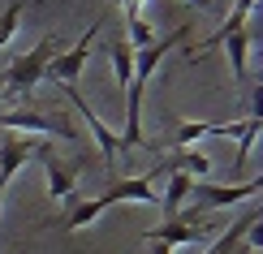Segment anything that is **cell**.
Listing matches in <instances>:
<instances>
[{"mask_svg": "<svg viewBox=\"0 0 263 254\" xmlns=\"http://www.w3.org/2000/svg\"><path fill=\"white\" fill-rule=\"evenodd\" d=\"M57 52H61L57 39H43L30 52L13 56V61H9V69L0 73V95H26V91H35V86L43 82V73H48V65H52Z\"/></svg>", "mask_w": 263, "mask_h": 254, "instance_id": "cell-1", "label": "cell"}, {"mask_svg": "<svg viewBox=\"0 0 263 254\" xmlns=\"http://www.w3.org/2000/svg\"><path fill=\"white\" fill-rule=\"evenodd\" d=\"M104 17L108 13H100L91 22V26H86V35L73 43V48H65V52H57V56H52V65H48V73H43V78L48 82H57V86H65V82H78V73L86 69V56H91V48H95V39H100V30H104Z\"/></svg>", "mask_w": 263, "mask_h": 254, "instance_id": "cell-2", "label": "cell"}, {"mask_svg": "<svg viewBox=\"0 0 263 254\" xmlns=\"http://www.w3.org/2000/svg\"><path fill=\"white\" fill-rule=\"evenodd\" d=\"M259 190H263V177H250V181H233V185L194 181L190 203L199 207V211H212V207H233V203H246V198H259Z\"/></svg>", "mask_w": 263, "mask_h": 254, "instance_id": "cell-3", "label": "cell"}, {"mask_svg": "<svg viewBox=\"0 0 263 254\" xmlns=\"http://www.w3.org/2000/svg\"><path fill=\"white\" fill-rule=\"evenodd\" d=\"M0 129L5 134H30V138H39V134H52V138H65V142H73L78 134H73V125L65 116H48V112H0Z\"/></svg>", "mask_w": 263, "mask_h": 254, "instance_id": "cell-4", "label": "cell"}, {"mask_svg": "<svg viewBox=\"0 0 263 254\" xmlns=\"http://www.w3.org/2000/svg\"><path fill=\"white\" fill-rule=\"evenodd\" d=\"M35 160L43 164V172H48V190H52V198L69 203V198H73V185H78V172L86 168V155H78L73 164H65V160H57L52 142L39 138V155H35Z\"/></svg>", "mask_w": 263, "mask_h": 254, "instance_id": "cell-5", "label": "cell"}, {"mask_svg": "<svg viewBox=\"0 0 263 254\" xmlns=\"http://www.w3.org/2000/svg\"><path fill=\"white\" fill-rule=\"evenodd\" d=\"M61 91H65V99H69V104H73V108H78V112H82V121H86V125H91V134H95V142H100V151L108 155V168H112V160H121V138H117L112 129H108L104 121H100V112H95V108H91V104H86V99H82V91H78V86H73V82H65Z\"/></svg>", "mask_w": 263, "mask_h": 254, "instance_id": "cell-6", "label": "cell"}, {"mask_svg": "<svg viewBox=\"0 0 263 254\" xmlns=\"http://www.w3.org/2000/svg\"><path fill=\"white\" fill-rule=\"evenodd\" d=\"M91 203L100 207V216H104L112 203H160V194L151 190V177H129V181H112L108 194L91 198Z\"/></svg>", "mask_w": 263, "mask_h": 254, "instance_id": "cell-7", "label": "cell"}, {"mask_svg": "<svg viewBox=\"0 0 263 254\" xmlns=\"http://www.w3.org/2000/svg\"><path fill=\"white\" fill-rule=\"evenodd\" d=\"M39 155V138L30 134H5L0 138V185H9V177H13L26 160Z\"/></svg>", "mask_w": 263, "mask_h": 254, "instance_id": "cell-8", "label": "cell"}, {"mask_svg": "<svg viewBox=\"0 0 263 254\" xmlns=\"http://www.w3.org/2000/svg\"><path fill=\"white\" fill-rule=\"evenodd\" d=\"M212 233H216V224H190V220L173 216L168 224L147 228V241H164V246H185V241H203V237H212Z\"/></svg>", "mask_w": 263, "mask_h": 254, "instance_id": "cell-9", "label": "cell"}, {"mask_svg": "<svg viewBox=\"0 0 263 254\" xmlns=\"http://www.w3.org/2000/svg\"><path fill=\"white\" fill-rule=\"evenodd\" d=\"M255 5H259V0H233V9H229V17H224V22H220V26H216V30H212V35H207L203 43H199V48L190 52V56L199 61L203 52H216V48H220V43H224L229 35H233V30H242V26H246V17L255 13Z\"/></svg>", "mask_w": 263, "mask_h": 254, "instance_id": "cell-10", "label": "cell"}, {"mask_svg": "<svg viewBox=\"0 0 263 254\" xmlns=\"http://www.w3.org/2000/svg\"><path fill=\"white\" fill-rule=\"evenodd\" d=\"M255 224H259V198H250V211L237 216L233 224H229V233H220V241H216L207 254H242V237H246Z\"/></svg>", "mask_w": 263, "mask_h": 254, "instance_id": "cell-11", "label": "cell"}, {"mask_svg": "<svg viewBox=\"0 0 263 254\" xmlns=\"http://www.w3.org/2000/svg\"><path fill=\"white\" fill-rule=\"evenodd\" d=\"M250 43H255V30L242 26V30H233L220 48L229 52V65H233V82L237 86H246V56H250Z\"/></svg>", "mask_w": 263, "mask_h": 254, "instance_id": "cell-12", "label": "cell"}, {"mask_svg": "<svg viewBox=\"0 0 263 254\" xmlns=\"http://www.w3.org/2000/svg\"><path fill=\"white\" fill-rule=\"evenodd\" d=\"M108 61H112L117 82L129 86V78H134V48L125 43V35H112V39H108Z\"/></svg>", "mask_w": 263, "mask_h": 254, "instance_id": "cell-13", "label": "cell"}, {"mask_svg": "<svg viewBox=\"0 0 263 254\" xmlns=\"http://www.w3.org/2000/svg\"><path fill=\"white\" fill-rule=\"evenodd\" d=\"M190 190H194V177H185V172L173 168V172H168V190L160 194V203H164V211H168V220L181 216V203L190 198Z\"/></svg>", "mask_w": 263, "mask_h": 254, "instance_id": "cell-14", "label": "cell"}, {"mask_svg": "<svg viewBox=\"0 0 263 254\" xmlns=\"http://www.w3.org/2000/svg\"><path fill=\"white\" fill-rule=\"evenodd\" d=\"M160 168H164V172L177 168V172H185V177H207V172H212V160L199 155V151H177V155H168Z\"/></svg>", "mask_w": 263, "mask_h": 254, "instance_id": "cell-15", "label": "cell"}, {"mask_svg": "<svg viewBox=\"0 0 263 254\" xmlns=\"http://www.w3.org/2000/svg\"><path fill=\"white\" fill-rule=\"evenodd\" d=\"M259 129H263V125H259V112L250 108V121L242 125V134H237V155H233V168H237V172H246V155H250V147H255Z\"/></svg>", "mask_w": 263, "mask_h": 254, "instance_id": "cell-16", "label": "cell"}, {"mask_svg": "<svg viewBox=\"0 0 263 254\" xmlns=\"http://www.w3.org/2000/svg\"><path fill=\"white\" fill-rule=\"evenodd\" d=\"M22 9H26V0H9V9L0 13V48H5V43L17 35V26H22Z\"/></svg>", "mask_w": 263, "mask_h": 254, "instance_id": "cell-17", "label": "cell"}, {"mask_svg": "<svg viewBox=\"0 0 263 254\" xmlns=\"http://www.w3.org/2000/svg\"><path fill=\"white\" fill-rule=\"evenodd\" d=\"M147 254H173V246H164V241H147Z\"/></svg>", "mask_w": 263, "mask_h": 254, "instance_id": "cell-18", "label": "cell"}, {"mask_svg": "<svg viewBox=\"0 0 263 254\" xmlns=\"http://www.w3.org/2000/svg\"><path fill=\"white\" fill-rule=\"evenodd\" d=\"M185 5H194V9H212V0H185Z\"/></svg>", "mask_w": 263, "mask_h": 254, "instance_id": "cell-19", "label": "cell"}, {"mask_svg": "<svg viewBox=\"0 0 263 254\" xmlns=\"http://www.w3.org/2000/svg\"><path fill=\"white\" fill-rule=\"evenodd\" d=\"M242 254H259V250H255V246H250V250H246V246H242Z\"/></svg>", "mask_w": 263, "mask_h": 254, "instance_id": "cell-20", "label": "cell"}, {"mask_svg": "<svg viewBox=\"0 0 263 254\" xmlns=\"http://www.w3.org/2000/svg\"><path fill=\"white\" fill-rule=\"evenodd\" d=\"M0 203H5V185H0Z\"/></svg>", "mask_w": 263, "mask_h": 254, "instance_id": "cell-21", "label": "cell"}, {"mask_svg": "<svg viewBox=\"0 0 263 254\" xmlns=\"http://www.w3.org/2000/svg\"><path fill=\"white\" fill-rule=\"evenodd\" d=\"M0 99H5V95H0Z\"/></svg>", "mask_w": 263, "mask_h": 254, "instance_id": "cell-22", "label": "cell"}]
</instances>
